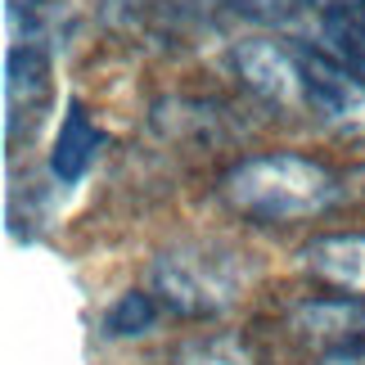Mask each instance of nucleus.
Listing matches in <instances>:
<instances>
[{
  "instance_id": "nucleus-1",
  "label": "nucleus",
  "mask_w": 365,
  "mask_h": 365,
  "mask_svg": "<svg viewBox=\"0 0 365 365\" xmlns=\"http://www.w3.org/2000/svg\"><path fill=\"white\" fill-rule=\"evenodd\" d=\"M221 199L248 221H312L343 199V180L307 153H252L221 176Z\"/></svg>"
},
{
  "instance_id": "nucleus-2",
  "label": "nucleus",
  "mask_w": 365,
  "mask_h": 365,
  "mask_svg": "<svg viewBox=\"0 0 365 365\" xmlns=\"http://www.w3.org/2000/svg\"><path fill=\"white\" fill-rule=\"evenodd\" d=\"M149 289L163 307L180 316H221L248 289V266L240 252L217 244H180L153 257Z\"/></svg>"
},
{
  "instance_id": "nucleus-3",
  "label": "nucleus",
  "mask_w": 365,
  "mask_h": 365,
  "mask_svg": "<svg viewBox=\"0 0 365 365\" xmlns=\"http://www.w3.org/2000/svg\"><path fill=\"white\" fill-rule=\"evenodd\" d=\"M298 63H302V100L307 108L339 126V131H365V77H356L352 68H343L334 54L325 50H307L298 46Z\"/></svg>"
},
{
  "instance_id": "nucleus-4",
  "label": "nucleus",
  "mask_w": 365,
  "mask_h": 365,
  "mask_svg": "<svg viewBox=\"0 0 365 365\" xmlns=\"http://www.w3.org/2000/svg\"><path fill=\"white\" fill-rule=\"evenodd\" d=\"M240 81L257 95V100L275 104V108H307L302 100V63H298V46H284V41H266L252 36L240 41L230 54Z\"/></svg>"
},
{
  "instance_id": "nucleus-5",
  "label": "nucleus",
  "mask_w": 365,
  "mask_h": 365,
  "mask_svg": "<svg viewBox=\"0 0 365 365\" xmlns=\"http://www.w3.org/2000/svg\"><path fill=\"white\" fill-rule=\"evenodd\" d=\"M9 140H19V126L27 118V131L50 108V54L41 41H14L9 46Z\"/></svg>"
},
{
  "instance_id": "nucleus-6",
  "label": "nucleus",
  "mask_w": 365,
  "mask_h": 365,
  "mask_svg": "<svg viewBox=\"0 0 365 365\" xmlns=\"http://www.w3.org/2000/svg\"><path fill=\"white\" fill-rule=\"evenodd\" d=\"M293 329H298L307 343H316L320 352H339V347L365 343V307L356 298H347V293L302 302L298 312H293Z\"/></svg>"
},
{
  "instance_id": "nucleus-7",
  "label": "nucleus",
  "mask_w": 365,
  "mask_h": 365,
  "mask_svg": "<svg viewBox=\"0 0 365 365\" xmlns=\"http://www.w3.org/2000/svg\"><path fill=\"white\" fill-rule=\"evenodd\" d=\"M302 266L347 298L365 302V235H320L302 248Z\"/></svg>"
},
{
  "instance_id": "nucleus-8",
  "label": "nucleus",
  "mask_w": 365,
  "mask_h": 365,
  "mask_svg": "<svg viewBox=\"0 0 365 365\" xmlns=\"http://www.w3.org/2000/svg\"><path fill=\"white\" fill-rule=\"evenodd\" d=\"M100 145H104V135H100V126L86 118V108H81V104H68L63 126H59L54 149H50V172H54V180H59V185H77V180L91 172V163L100 158Z\"/></svg>"
},
{
  "instance_id": "nucleus-9",
  "label": "nucleus",
  "mask_w": 365,
  "mask_h": 365,
  "mask_svg": "<svg viewBox=\"0 0 365 365\" xmlns=\"http://www.w3.org/2000/svg\"><path fill=\"white\" fill-rule=\"evenodd\" d=\"M320 41H325V54H334L343 68L365 77V14L352 19V14L329 9L325 23H320Z\"/></svg>"
},
{
  "instance_id": "nucleus-10",
  "label": "nucleus",
  "mask_w": 365,
  "mask_h": 365,
  "mask_svg": "<svg viewBox=\"0 0 365 365\" xmlns=\"http://www.w3.org/2000/svg\"><path fill=\"white\" fill-rule=\"evenodd\" d=\"M153 320H158V298L153 293H122L104 312V334L108 339H135V334L153 329Z\"/></svg>"
},
{
  "instance_id": "nucleus-11",
  "label": "nucleus",
  "mask_w": 365,
  "mask_h": 365,
  "mask_svg": "<svg viewBox=\"0 0 365 365\" xmlns=\"http://www.w3.org/2000/svg\"><path fill=\"white\" fill-rule=\"evenodd\" d=\"M244 19H257V23H275V27H298L312 9V0H217Z\"/></svg>"
},
{
  "instance_id": "nucleus-12",
  "label": "nucleus",
  "mask_w": 365,
  "mask_h": 365,
  "mask_svg": "<svg viewBox=\"0 0 365 365\" xmlns=\"http://www.w3.org/2000/svg\"><path fill=\"white\" fill-rule=\"evenodd\" d=\"M180 365H244V352L235 347L230 339H217V343H203L180 361Z\"/></svg>"
},
{
  "instance_id": "nucleus-13",
  "label": "nucleus",
  "mask_w": 365,
  "mask_h": 365,
  "mask_svg": "<svg viewBox=\"0 0 365 365\" xmlns=\"http://www.w3.org/2000/svg\"><path fill=\"white\" fill-rule=\"evenodd\" d=\"M320 365H365V343H352V347H339V352H325Z\"/></svg>"
},
{
  "instance_id": "nucleus-14",
  "label": "nucleus",
  "mask_w": 365,
  "mask_h": 365,
  "mask_svg": "<svg viewBox=\"0 0 365 365\" xmlns=\"http://www.w3.org/2000/svg\"><path fill=\"white\" fill-rule=\"evenodd\" d=\"M325 9H343V5H356V0H320Z\"/></svg>"
}]
</instances>
